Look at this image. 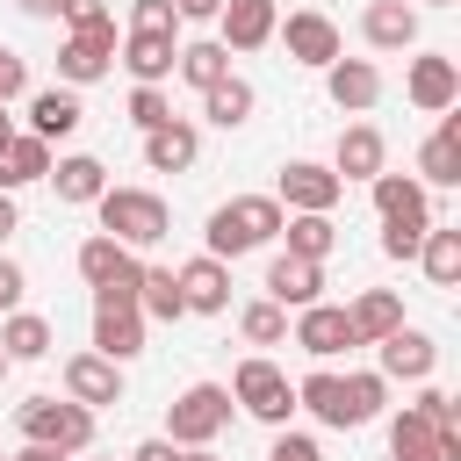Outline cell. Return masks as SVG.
Segmentation results:
<instances>
[{"label": "cell", "instance_id": "obj_1", "mask_svg": "<svg viewBox=\"0 0 461 461\" xmlns=\"http://www.w3.org/2000/svg\"><path fill=\"white\" fill-rule=\"evenodd\" d=\"M382 396H389V375H331V367H317V375L295 382V403L331 432H353V425L382 418Z\"/></svg>", "mask_w": 461, "mask_h": 461}, {"label": "cell", "instance_id": "obj_2", "mask_svg": "<svg viewBox=\"0 0 461 461\" xmlns=\"http://www.w3.org/2000/svg\"><path fill=\"white\" fill-rule=\"evenodd\" d=\"M281 202L274 194H238V202H223L216 216H209V259H245V252H259V245H274L281 238Z\"/></svg>", "mask_w": 461, "mask_h": 461}, {"label": "cell", "instance_id": "obj_3", "mask_svg": "<svg viewBox=\"0 0 461 461\" xmlns=\"http://www.w3.org/2000/svg\"><path fill=\"white\" fill-rule=\"evenodd\" d=\"M94 209H101V230H108L115 245H130V252H144V245H158V238L173 230V209H166L151 187H101Z\"/></svg>", "mask_w": 461, "mask_h": 461}, {"label": "cell", "instance_id": "obj_4", "mask_svg": "<svg viewBox=\"0 0 461 461\" xmlns=\"http://www.w3.org/2000/svg\"><path fill=\"white\" fill-rule=\"evenodd\" d=\"M22 439H43V447H65V454H86L94 447V411L72 403V396H29L14 411Z\"/></svg>", "mask_w": 461, "mask_h": 461}, {"label": "cell", "instance_id": "obj_5", "mask_svg": "<svg viewBox=\"0 0 461 461\" xmlns=\"http://www.w3.org/2000/svg\"><path fill=\"white\" fill-rule=\"evenodd\" d=\"M223 425H230V389L223 382H194L166 403V439L173 447H209Z\"/></svg>", "mask_w": 461, "mask_h": 461}, {"label": "cell", "instance_id": "obj_6", "mask_svg": "<svg viewBox=\"0 0 461 461\" xmlns=\"http://www.w3.org/2000/svg\"><path fill=\"white\" fill-rule=\"evenodd\" d=\"M230 403L245 411V418H259V425H288V411H295V382L274 367V360H245L238 375H230Z\"/></svg>", "mask_w": 461, "mask_h": 461}, {"label": "cell", "instance_id": "obj_7", "mask_svg": "<svg viewBox=\"0 0 461 461\" xmlns=\"http://www.w3.org/2000/svg\"><path fill=\"white\" fill-rule=\"evenodd\" d=\"M339 194H346V180L331 173V166H317V158H288L281 166V209H317V216H331L339 209Z\"/></svg>", "mask_w": 461, "mask_h": 461}, {"label": "cell", "instance_id": "obj_8", "mask_svg": "<svg viewBox=\"0 0 461 461\" xmlns=\"http://www.w3.org/2000/svg\"><path fill=\"white\" fill-rule=\"evenodd\" d=\"M274 36L288 43V58H295V65H317V72H324V65L339 58V22H331V14H317V7H303V14L274 22Z\"/></svg>", "mask_w": 461, "mask_h": 461}, {"label": "cell", "instance_id": "obj_9", "mask_svg": "<svg viewBox=\"0 0 461 461\" xmlns=\"http://www.w3.org/2000/svg\"><path fill=\"white\" fill-rule=\"evenodd\" d=\"M403 94H411V108H425V115H447V108L461 101V72H454V58H439V50L411 58V72H403Z\"/></svg>", "mask_w": 461, "mask_h": 461}, {"label": "cell", "instance_id": "obj_10", "mask_svg": "<svg viewBox=\"0 0 461 461\" xmlns=\"http://www.w3.org/2000/svg\"><path fill=\"white\" fill-rule=\"evenodd\" d=\"M317 295H324V259L274 252V267H267V303H281V310H310Z\"/></svg>", "mask_w": 461, "mask_h": 461}, {"label": "cell", "instance_id": "obj_11", "mask_svg": "<svg viewBox=\"0 0 461 461\" xmlns=\"http://www.w3.org/2000/svg\"><path fill=\"white\" fill-rule=\"evenodd\" d=\"M94 353H108L115 367L144 353V310L137 303H94Z\"/></svg>", "mask_w": 461, "mask_h": 461}, {"label": "cell", "instance_id": "obj_12", "mask_svg": "<svg viewBox=\"0 0 461 461\" xmlns=\"http://www.w3.org/2000/svg\"><path fill=\"white\" fill-rule=\"evenodd\" d=\"M65 396L72 403H122V367L108 360V353H72L65 360Z\"/></svg>", "mask_w": 461, "mask_h": 461}, {"label": "cell", "instance_id": "obj_13", "mask_svg": "<svg viewBox=\"0 0 461 461\" xmlns=\"http://www.w3.org/2000/svg\"><path fill=\"white\" fill-rule=\"evenodd\" d=\"M216 22H223V36H216L223 50H259V43H274L281 7H274V0H223Z\"/></svg>", "mask_w": 461, "mask_h": 461}, {"label": "cell", "instance_id": "obj_14", "mask_svg": "<svg viewBox=\"0 0 461 461\" xmlns=\"http://www.w3.org/2000/svg\"><path fill=\"white\" fill-rule=\"evenodd\" d=\"M108 65H115V29H94V36H65L58 43V79L65 86H94Z\"/></svg>", "mask_w": 461, "mask_h": 461}, {"label": "cell", "instance_id": "obj_15", "mask_svg": "<svg viewBox=\"0 0 461 461\" xmlns=\"http://www.w3.org/2000/svg\"><path fill=\"white\" fill-rule=\"evenodd\" d=\"M173 281H180V303H187L194 317H216V310H230V267H223V259H209V252H202V259H187Z\"/></svg>", "mask_w": 461, "mask_h": 461}, {"label": "cell", "instance_id": "obj_16", "mask_svg": "<svg viewBox=\"0 0 461 461\" xmlns=\"http://www.w3.org/2000/svg\"><path fill=\"white\" fill-rule=\"evenodd\" d=\"M295 346H303L310 360H331V353H346V346H353V324H346V310H339V303H310V310H295Z\"/></svg>", "mask_w": 461, "mask_h": 461}, {"label": "cell", "instance_id": "obj_17", "mask_svg": "<svg viewBox=\"0 0 461 461\" xmlns=\"http://www.w3.org/2000/svg\"><path fill=\"white\" fill-rule=\"evenodd\" d=\"M382 346V367L375 375H396V382H425L432 367H439V346L425 339V331H411V324H396L389 339H375Z\"/></svg>", "mask_w": 461, "mask_h": 461}, {"label": "cell", "instance_id": "obj_18", "mask_svg": "<svg viewBox=\"0 0 461 461\" xmlns=\"http://www.w3.org/2000/svg\"><path fill=\"white\" fill-rule=\"evenodd\" d=\"M382 166H389V144H382V130H375V122L339 130V151H331V173H339V180H375Z\"/></svg>", "mask_w": 461, "mask_h": 461}, {"label": "cell", "instance_id": "obj_19", "mask_svg": "<svg viewBox=\"0 0 461 461\" xmlns=\"http://www.w3.org/2000/svg\"><path fill=\"white\" fill-rule=\"evenodd\" d=\"M324 86H331V101H339L346 115H360V108L382 101V72H375L367 58H331V65H324Z\"/></svg>", "mask_w": 461, "mask_h": 461}, {"label": "cell", "instance_id": "obj_20", "mask_svg": "<svg viewBox=\"0 0 461 461\" xmlns=\"http://www.w3.org/2000/svg\"><path fill=\"white\" fill-rule=\"evenodd\" d=\"M461 180V115H439V130L418 151V187H454Z\"/></svg>", "mask_w": 461, "mask_h": 461}, {"label": "cell", "instance_id": "obj_21", "mask_svg": "<svg viewBox=\"0 0 461 461\" xmlns=\"http://www.w3.org/2000/svg\"><path fill=\"white\" fill-rule=\"evenodd\" d=\"M194 158H202L194 122H158V130H144V166H151V173H187Z\"/></svg>", "mask_w": 461, "mask_h": 461}, {"label": "cell", "instance_id": "obj_22", "mask_svg": "<svg viewBox=\"0 0 461 461\" xmlns=\"http://www.w3.org/2000/svg\"><path fill=\"white\" fill-rule=\"evenodd\" d=\"M360 36H367L375 50H411V43H418V7H403V0H375V7L360 14Z\"/></svg>", "mask_w": 461, "mask_h": 461}, {"label": "cell", "instance_id": "obj_23", "mask_svg": "<svg viewBox=\"0 0 461 461\" xmlns=\"http://www.w3.org/2000/svg\"><path fill=\"white\" fill-rule=\"evenodd\" d=\"M79 122H86V108H79V94H72V86H50V94H36V101H29V137H43V144L72 137Z\"/></svg>", "mask_w": 461, "mask_h": 461}, {"label": "cell", "instance_id": "obj_24", "mask_svg": "<svg viewBox=\"0 0 461 461\" xmlns=\"http://www.w3.org/2000/svg\"><path fill=\"white\" fill-rule=\"evenodd\" d=\"M367 187H375V209H382V223H432V216H425V187H418L411 173H389V166H382Z\"/></svg>", "mask_w": 461, "mask_h": 461}, {"label": "cell", "instance_id": "obj_25", "mask_svg": "<svg viewBox=\"0 0 461 461\" xmlns=\"http://www.w3.org/2000/svg\"><path fill=\"white\" fill-rule=\"evenodd\" d=\"M50 173V144L43 137H0V194H14V187H29V180H43Z\"/></svg>", "mask_w": 461, "mask_h": 461}, {"label": "cell", "instance_id": "obj_26", "mask_svg": "<svg viewBox=\"0 0 461 461\" xmlns=\"http://www.w3.org/2000/svg\"><path fill=\"white\" fill-rule=\"evenodd\" d=\"M389 454H396V461H439V425H432L418 403H403V411L389 418Z\"/></svg>", "mask_w": 461, "mask_h": 461}, {"label": "cell", "instance_id": "obj_27", "mask_svg": "<svg viewBox=\"0 0 461 461\" xmlns=\"http://www.w3.org/2000/svg\"><path fill=\"white\" fill-rule=\"evenodd\" d=\"M173 50H180L173 36H137V29L122 36V65H130V79H137V86H158V79H173Z\"/></svg>", "mask_w": 461, "mask_h": 461}, {"label": "cell", "instance_id": "obj_28", "mask_svg": "<svg viewBox=\"0 0 461 461\" xmlns=\"http://www.w3.org/2000/svg\"><path fill=\"white\" fill-rule=\"evenodd\" d=\"M346 324H353V346H375V339H389V331L403 324V303H396L389 288H367V295L346 310Z\"/></svg>", "mask_w": 461, "mask_h": 461}, {"label": "cell", "instance_id": "obj_29", "mask_svg": "<svg viewBox=\"0 0 461 461\" xmlns=\"http://www.w3.org/2000/svg\"><path fill=\"white\" fill-rule=\"evenodd\" d=\"M281 238H288L295 259H324V252L339 245V223L317 216V209H288V216H281Z\"/></svg>", "mask_w": 461, "mask_h": 461}, {"label": "cell", "instance_id": "obj_30", "mask_svg": "<svg viewBox=\"0 0 461 461\" xmlns=\"http://www.w3.org/2000/svg\"><path fill=\"white\" fill-rule=\"evenodd\" d=\"M43 180H58V202H94V194L108 187V166L86 158V151H72V158H58Z\"/></svg>", "mask_w": 461, "mask_h": 461}, {"label": "cell", "instance_id": "obj_31", "mask_svg": "<svg viewBox=\"0 0 461 461\" xmlns=\"http://www.w3.org/2000/svg\"><path fill=\"white\" fill-rule=\"evenodd\" d=\"M173 72H180L187 86H216V79L230 72V50H223L216 36H202V43H180V50H173Z\"/></svg>", "mask_w": 461, "mask_h": 461}, {"label": "cell", "instance_id": "obj_32", "mask_svg": "<svg viewBox=\"0 0 461 461\" xmlns=\"http://www.w3.org/2000/svg\"><path fill=\"white\" fill-rule=\"evenodd\" d=\"M202 115H209L216 130H238V122L252 115V86H245L238 72H223L216 86H202Z\"/></svg>", "mask_w": 461, "mask_h": 461}, {"label": "cell", "instance_id": "obj_33", "mask_svg": "<svg viewBox=\"0 0 461 461\" xmlns=\"http://www.w3.org/2000/svg\"><path fill=\"white\" fill-rule=\"evenodd\" d=\"M137 310H144V317H158V324H180V317H187L173 267H144V281H137Z\"/></svg>", "mask_w": 461, "mask_h": 461}, {"label": "cell", "instance_id": "obj_34", "mask_svg": "<svg viewBox=\"0 0 461 461\" xmlns=\"http://www.w3.org/2000/svg\"><path fill=\"white\" fill-rule=\"evenodd\" d=\"M0 346H7V360H43V353H50V317H36V310H7Z\"/></svg>", "mask_w": 461, "mask_h": 461}, {"label": "cell", "instance_id": "obj_35", "mask_svg": "<svg viewBox=\"0 0 461 461\" xmlns=\"http://www.w3.org/2000/svg\"><path fill=\"white\" fill-rule=\"evenodd\" d=\"M418 259H425L432 288H454V281H461V230H425Z\"/></svg>", "mask_w": 461, "mask_h": 461}, {"label": "cell", "instance_id": "obj_36", "mask_svg": "<svg viewBox=\"0 0 461 461\" xmlns=\"http://www.w3.org/2000/svg\"><path fill=\"white\" fill-rule=\"evenodd\" d=\"M238 331H245L252 346H281V339H288V310L259 295V303H245V317H238Z\"/></svg>", "mask_w": 461, "mask_h": 461}, {"label": "cell", "instance_id": "obj_37", "mask_svg": "<svg viewBox=\"0 0 461 461\" xmlns=\"http://www.w3.org/2000/svg\"><path fill=\"white\" fill-rule=\"evenodd\" d=\"M122 252H130V245H115L108 230H101V238H86V245H79V281H86V288H101V281L122 267Z\"/></svg>", "mask_w": 461, "mask_h": 461}, {"label": "cell", "instance_id": "obj_38", "mask_svg": "<svg viewBox=\"0 0 461 461\" xmlns=\"http://www.w3.org/2000/svg\"><path fill=\"white\" fill-rule=\"evenodd\" d=\"M137 281H144V259H137V252H122V267L94 288V303H137Z\"/></svg>", "mask_w": 461, "mask_h": 461}, {"label": "cell", "instance_id": "obj_39", "mask_svg": "<svg viewBox=\"0 0 461 461\" xmlns=\"http://www.w3.org/2000/svg\"><path fill=\"white\" fill-rule=\"evenodd\" d=\"M58 14H65V29H72V36H94V29H115V14H108V0H58Z\"/></svg>", "mask_w": 461, "mask_h": 461}, {"label": "cell", "instance_id": "obj_40", "mask_svg": "<svg viewBox=\"0 0 461 461\" xmlns=\"http://www.w3.org/2000/svg\"><path fill=\"white\" fill-rule=\"evenodd\" d=\"M173 22H180L173 0H130V29L137 36H173Z\"/></svg>", "mask_w": 461, "mask_h": 461}, {"label": "cell", "instance_id": "obj_41", "mask_svg": "<svg viewBox=\"0 0 461 461\" xmlns=\"http://www.w3.org/2000/svg\"><path fill=\"white\" fill-rule=\"evenodd\" d=\"M130 122H137V130H158V122H173V101H166L158 86H137V94H130Z\"/></svg>", "mask_w": 461, "mask_h": 461}, {"label": "cell", "instance_id": "obj_42", "mask_svg": "<svg viewBox=\"0 0 461 461\" xmlns=\"http://www.w3.org/2000/svg\"><path fill=\"white\" fill-rule=\"evenodd\" d=\"M425 230H432V223H382V252H389V259H418Z\"/></svg>", "mask_w": 461, "mask_h": 461}, {"label": "cell", "instance_id": "obj_43", "mask_svg": "<svg viewBox=\"0 0 461 461\" xmlns=\"http://www.w3.org/2000/svg\"><path fill=\"white\" fill-rule=\"evenodd\" d=\"M267 461H324V454H317V439H310V432H281V439L267 447Z\"/></svg>", "mask_w": 461, "mask_h": 461}, {"label": "cell", "instance_id": "obj_44", "mask_svg": "<svg viewBox=\"0 0 461 461\" xmlns=\"http://www.w3.org/2000/svg\"><path fill=\"white\" fill-rule=\"evenodd\" d=\"M22 86H29V65H22V58H14L7 43H0V101H14Z\"/></svg>", "mask_w": 461, "mask_h": 461}, {"label": "cell", "instance_id": "obj_45", "mask_svg": "<svg viewBox=\"0 0 461 461\" xmlns=\"http://www.w3.org/2000/svg\"><path fill=\"white\" fill-rule=\"evenodd\" d=\"M22 288H29V274L14 259H0V310H22Z\"/></svg>", "mask_w": 461, "mask_h": 461}, {"label": "cell", "instance_id": "obj_46", "mask_svg": "<svg viewBox=\"0 0 461 461\" xmlns=\"http://www.w3.org/2000/svg\"><path fill=\"white\" fill-rule=\"evenodd\" d=\"M130 461H180V447L173 439H144V447H130Z\"/></svg>", "mask_w": 461, "mask_h": 461}, {"label": "cell", "instance_id": "obj_47", "mask_svg": "<svg viewBox=\"0 0 461 461\" xmlns=\"http://www.w3.org/2000/svg\"><path fill=\"white\" fill-rule=\"evenodd\" d=\"M216 7H223V0H173L180 22H216Z\"/></svg>", "mask_w": 461, "mask_h": 461}, {"label": "cell", "instance_id": "obj_48", "mask_svg": "<svg viewBox=\"0 0 461 461\" xmlns=\"http://www.w3.org/2000/svg\"><path fill=\"white\" fill-rule=\"evenodd\" d=\"M7 461H72V454H65V447H43V439H29V447H22V454H7Z\"/></svg>", "mask_w": 461, "mask_h": 461}, {"label": "cell", "instance_id": "obj_49", "mask_svg": "<svg viewBox=\"0 0 461 461\" xmlns=\"http://www.w3.org/2000/svg\"><path fill=\"white\" fill-rule=\"evenodd\" d=\"M22 230V209H14V194H0V245Z\"/></svg>", "mask_w": 461, "mask_h": 461}, {"label": "cell", "instance_id": "obj_50", "mask_svg": "<svg viewBox=\"0 0 461 461\" xmlns=\"http://www.w3.org/2000/svg\"><path fill=\"white\" fill-rule=\"evenodd\" d=\"M22 14H58V0H14Z\"/></svg>", "mask_w": 461, "mask_h": 461}, {"label": "cell", "instance_id": "obj_51", "mask_svg": "<svg viewBox=\"0 0 461 461\" xmlns=\"http://www.w3.org/2000/svg\"><path fill=\"white\" fill-rule=\"evenodd\" d=\"M180 461H216V454L209 447H180Z\"/></svg>", "mask_w": 461, "mask_h": 461}, {"label": "cell", "instance_id": "obj_52", "mask_svg": "<svg viewBox=\"0 0 461 461\" xmlns=\"http://www.w3.org/2000/svg\"><path fill=\"white\" fill-rule=\"evenodd\" d=\"M7 367H14V360H7V346H0V382H7Z\"/></svg>", "mask_w": 461, "mask_h": 461}, {"label": "cell", "instance_id": "obj_53", "mask_svg": "<svg viewBox=\"0 0 461 461\" xmlns=\"http://www.w3.org/2000/svg\"><path fill=\"white\" fill-rule=\"evenodd\" d=\"M0 137H14V130H7V101H0Z\"/></svg>", "mask_w": 461, "mask_h": 461}, {"label": "cell", "instance_id": "obj_54", "mask_svg": "<svg viewBox=\"0 0 461 461\" xmlns=\"http://www.w3.org/2000/svg\"><path fill=\"white\" fill-rule=\"evenodd\" d=\"M425 7H447V0H425Z\"/></svg>", "mask_w": 461, "mask_h": 461}, {"label": "cell", "instance_id": "obj_55", "mask_svg": "<svg viewBox=\"0 0 461 461\" xmlns=\"http://www.w3.org/2000/svg\"><path fill=\"white\" fill-rule=\"evenodd\" d=\"M108 461H115V454H108Z\"/></svg>", "mask_w": 461, "mask_h": 461}]
</instances>
